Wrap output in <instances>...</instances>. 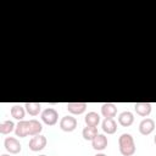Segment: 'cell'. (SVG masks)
<instances>
[{"mask_svg": "<svg viewBox=\"0 0 156 156\" xmlns=\"http://www.w3.org/2000/svg\"><path fill=\"white\" fill-rule=\"evenodd\" d=\"M84 121H85V124L87 126H90V127H98V124L100 123V116L99 113L94 112V111H90L85 115L84 117Z\"/></svg>", "mask_w": 156, "mask_h": 156, "instance_id": "15", "label": "cell"}, {"mask_svg": "<svg viewBox=\"0 0 156 156\" xmlns=\"http://www.w3.org/2000/svg\"><path fill=\"white\" fill-rule=\"evenodd\" d=\"M77 119L73 116H63L60 119V128L63 132H73L77 128Z\"/></svg>", "mask_w": 156, "mask_h": 156, "instance_id": "5", "label": "cell"}, {"mask_svg": "<svg viewBox=\"0 0 156 156\" xmlns=\"http://www.w3.org/2000/svg\"><path fill=\"white\" fill-rule=\"evenodd\" d=\"M4 146H5V149H6L10 154H18V152H21V150H22V145H21L20 141H18L16 138H13V136H7V138L5 139V141H4Z\"/></svg>", "mask_w": 156, "mask_h": 156, "instance_id": "6", "label": "cell"}, {"mask_svg": "<svg viewBox=\"0 0 156 156\" xmlns=\"http://www.w3.org/2000/svg\"><path fill=\"white\" fill-rule=\"evenodd\" d=\"M101 115L105 118H113L117 115V106L112 102H105L101 106Z\"/></svg>", "mask_w": 156, "mask_h": 156, "instance_id": "8", "label": "cell"}, {"mask_svg": "<svg viewBox=\"0 0 156 156\" xmlns=\"http://www.w3.org/2000/svg\"><path fill=\"white\" fill-rule=\"evenodd\" d=\"M67 110L72 115H82L87 110V102H68Z\"/></svg>", "mask_w": 156, "mask_h": 156, "instance_id": "11", "label": "cell"}, {"mask_svg": "<svg viewBox=\"0 0 156 156\" xmlns=\"http://www.w3.org/2000/svg\"><path fill=\"white\" fill-rule=\"evenodd\" d=\"M98 127H90V126H87L84 127V129L82 130V135L85 140H93L96 135H98Z\"/></svg>", "mask_w": 156, "mask_h": 156, "instance_id": "17", "label": "cell"}, {"mask_svg": "<svg viewBox=\"0 0 156 156\" xmlns=\"http://www.w3.org/2000/svg\"><path fill=\"white\" fill-rule=\"evenodd\" d=\"M41 121L48 126H55L58 121V112L52 107H48L41 112Z\"/></svg>", "mask_w": 156, "mask_h": 156, "instance_id": "3", "label": "cell"}, {"mask_svg": "<svg viewBox=\"0 0 156 156\" xmlns=\"http://www.w3.org/2000/svg\"><path fill=\"white\" fill-rule=\"evenodd\" d=\"M10 113L15 119L23 121V118L26 116V107L22 105H13L10 110Z\"/></svg>", "mask_w": 156, "mask_h": 156, "instance_id": "14", "label": "cell"}, {"mask_svg": "<svg viewBox=\"0 0 156 156\" xmlns=\"http://www.w3.org/2000/svg\"><path fill=\"white\" fill-rule=\"evenodd\" d=\"M41 130H43V126L37 119L18 121V123L16 124L15 134H16V136H20V138H24V136H28V135L34 136V135L40 134Z\"/></svg>", "mask_w": 156, "mask_h": 156, "instance_id": "1", "label": "cell"}, {"mask_svg": "<svg viewBox=\"0 0 156 156\" xmlns=\"http://www.w3.org/2000/svg\"><path fill=\"white\" fill-rule=\"evenodd\" d=\"M134 122V115L130 111H123L118 116V123L122 127H129Z\"/></svg>", "mask_w": 156, "mask_h": 156, "instance_id": "12", "label": "cell"}, {"mask_svg": "<svg viewBox=\"0 0 156 156\" xmlns=\"http://www.w3.org/2000/svg\"><path fill=\"white\" fill-rule=\"evenodd\" d=\"M24 107H26V111L30 116H38L41 110V104L40 102H26Z\"/></svg>", "mask_w": 156, "mask_h": 156, "instance_id": "16", "label": "cell"}, {"mask_svg": "<svg viewBox=\"0 0 156 156\" xmlns=\"http://www.w3.org/2000/svg\"><path fill=\"white\" fill-rule=\"evenodd\" d=\"M101 127H102V130L107 134H113L117 130V123L113 118H105L101 123Z\"/></svg>", "mask_w": 156, "mask_h": 156, "instance_id": "13", "label": "cell"}, {"mask_svg": "<svg viewBox=\"0 0 156 156\" xmlns=\"http://www.w3.org/2000/svg\"><path fill=\"white\" fill-rule=\"evenodd\" d=\"M46 143H48L46 136H45V135H41V134H38V135L32 136V139L29 140L28 146H29V149H30L32 151H35V152H37V151L43 150V149L46 146Z\"/></svg>", "mask_w": 156, "mask_h": 156, "instance_id": "4", "label": "cell"}, {"mask_svg": "<svg viewBox=\"0 0 156 156\" xmlns=\"http://www.w3.org/2000/svg\"><path fill=\"white\" fill-rule=\"evenodd\" d=\"M91 146H93V149H95L98 151L105 150L106 146H107V136L104 135V134H98L91 140Z\"/></svg>", "mask_w": 156, "mask_h": 156, "instance_id": "10", "label": "cell"}, {"mask_svg": "<svg viewBox=\"0 0 156 156\" xmlns=\"http://www.w3.org/2000/svg\"><path fill=\"white\" fill-rule=\"evenodd\" d=\"M38 156H46V155H38Z\"/></svg>", "mask_w": 156, "mask_h": 156, "instance_id": "22", "label": "cell"}, {"mask_svg": "<svg viewBox=\"0 0 156 156\" xmlns=\"http://www.w3.org/2000/svg\"><path fill=\"white\" fill-rule=\"evenodd\" d=\"M155 129V121L152 118H144L139 123V132L143 135H149Z\"/></svg>", "mask_w": 156, "mask_h": 156, "instance_id": "7", "label": "cell"}, {"mask_svg": "<svg viewBox=\"0 0 156 156\" xmlns=\"http://www.w3.org/2000/svg\"><path fill=\"white\" fill-rule=\"evenodd\" d=\"M154 141H155V144H156V134H155V138H154Z\"/></svg>", "mask_w": 156, "mask_h": 156, "instance_id": "21", "label": "cell"}, {"mask_svg": "<svg viewBox=\"0 0 156 156\" xmlns=\"http://www.w3.org/2000/svg\"><path fill=\"white\" fill-rule=\"evenodd\" d=\"M118 147L122 156H132L135 152V143L129 133H123L118 138Z\"/></svg>", "mask_w": 156, "mask_h": 156, "instance_id": "2", "label": "cell"}, {"mask_svg": "<svg viewBox=\"0 0 156 156\" xmlns=\"http://www.w3.org/2000/svg\"><path fill=\"white\" fill-rule=\"evenodd\" d=\"M95 156H107V155H105V154H96Z\"/></svg>", "mask_w": 156, "mask_h": 156, "instance_id": "19", "label": "cell"}, {"mask_svg": "<svg viewBox=\"0 0 156 156\" xmlns=\"http://www.w3.org/2000/svg\"><path fill=\"white\" fill-rule=\"evenodd\" d=\"M1 156H10V155H7V154H2Z\"/></svg>", "mask_w": 156, "mask_h": 156, "instance_id": "20", "label": "cell"}, {"mask_svg": "<svg viewBox=\"0 0 156 156\" xmlns=\"http://www.w3.org/2000/svg\"><path fill=\"white\" fill-rule=\"evenodd\" d=\"M16 129V126L12 121H4L0 123V133L1 134H10Z\"/></svg>", "mask_w": 156, "mask_h": 156, "instance_id": "18", "label": "cell"}, {"mask_svg": "<svg viewBox=\"0 0 156 156\" xmlns=\"http://www.w3.org/2000/svg\"><path fill=\"white\" fill-rule=\"evenodd\" d=\"M151 104L150 102H135L134 104V110L136 115L141 117H146L151 113Z\"/></svg>", "mask_w": 156, "mask_h": 156, "instance_id": "9", "label": "cell"}]
</instances>
